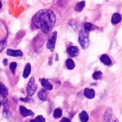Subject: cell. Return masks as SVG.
I'll return each instance as SVG.
<instances>
[{
  "mask_svg": "<svg viewBox=\"0 0 122 122\" xmlns=\"http://www.w3.org/2000/svg\"><path fill=\"white\" fill-rule=\"evenodd\" d=\"M112 122H119V121L118 120V118H113V120H112Z\"/></svg>",
  "mask_w": 122,
  "mask_h": 122,
  "instance_id": "f1b7e54d",
  "label": "cell"
},
{
  "mask_svg": "<svg viewBox=\"0 0 122 122\" xmlns=\"http://www.w3.org/2000/svg\"><path fill=\"white\" fill-rule=\"evenodd\" d=\"M3 65L7 66L8 65V59H4L3 60Z\"/></svg>",
  "mask_w": 122,
  "mask_h": 122,
  "instance_id": "83f0119b",
  "label": "cell"
},
{
  "mask_svg": "<svg viewBox=\"0 0 122 122\" xmlns=\"http://www.w3.org/2000/svg\"><path fill=\"white\" fill-rule=\"evenodd\" d=\"M57 39V31L52 32V33H51V35L48 38V41H47V43H46V48H48L51 52H54L55 50Z\"/></svg>",
  "mask_w": 122,
  "mask_h": 122,
  "instance_id": "277c9868",
  "label": "cell"
},
{
  "mask_svg": "<svg viewBox=\"0 0 122 122\" xmlns=\"http://www.w3.org/2000/svg\"><path fill=\"white\" fill-rule=\"evenodd\" d=\"M56 21L57 17L54 11L46 8L37 11L31 20L32 26L44 34H48L52 31Z\"/></svg>",
  "mask_w": 122,
  "mask_h": 122,
  "instance_id": "6da1fadb",
  "label": "cell"
},
{
  "mask_svg": "<svg viewBox=\"0 0 122 122\" xmlns=\"http://www.w3.org/2000/svg\"><path fill=\"white\" fill-rule=\"evenodd\" d=\"M79 120L81 122H87L89 120V115L86 111L83 110L81 112V113L79 114Z\"/></svg>",
  "mask_w": 122,
  "mask_h": 122,
  "instance_id": "ffe728a7",
  "label": "cell"
},
{
  "mask_svg": "<svg viewBox=\"0 0 122 122\" xmlns=\"http://www.w3.org/2000/svg\"><path fill=\"white\" fill-rule=\"evenodd\" d=\"M0 95H1L2 99H3V98H7V97L8 96V88L2 82L0 83Z\"/></svg>",
  "mask_w": 122,
  "mask_h": 122,
  "instance_id": "9a60e30c",
  "label": "cell"
},
{
  "mask_svg": "<svg viewBox=\"0 0 122 122\" xmlns=\"http://www.w3.org/2000/svg\"><path fill=\"white\" fill-rule=\"evenodd\" d=\"M83 28H84V30H87L89 32L93 31V30L98 29V27L96 26V25L93 24V23H89V22L84 23V25H83Z\"/></svg>",
  "mask_w": 122,
  "mask_h": 122,
  "instance_id": "ac0fdd59",
  "label": "cell"
},
{
  "mask_svg": "<svg viewBox=\"0 0 122 122\" xmlns=\"http://www.w3.org/2000/svg\"><path fill=\"white\" fill-rule=\"evenodd\" d=\"M112 117V109L110 107L107 108L103 115V122H111Z\"/></svg>",
  "mask_w": 122,
  "mask_h": 122,
  "instance_id": "5bb4252c",
  "label": "cell"
},
{
  "mask_svg": "<svg viewBox=\"0 0 122 122\" xmlns=\"http://www.w3.org/2000/svg\"><path fill=\"white\" fill-rule=\"evenodd\" d=\"M83 93H84V96L87 99H89V100L93 99V98H94L95 96H96L95 91L93 90V89L88 88V87H86L85 89H84Z\"/></svg>",
  "mask_w": 122,
  "mask_h": 122,
  "instance_id": "30bf717a",
  "label": "cell"
},
{
  "mask_svg": "<svg viewBox=\"0 0 122 122\" xmlns=\"http://www.w3.org/2000/svg\"><path fill=\"white\" fill-rule=\"evenodd\" d=\"M48 90L45 88L41 89L38 92V97L41 102H46L48 100Z\"/></svg>",
  "mask_w": 122,
  "mask_h": 122,
  "instance_id": "4fadbf2b",
  "label": "cell"
},
{
  "mask_svg": "<svg viewBox=\"0 0 122 122\" xmlns=\"http://www.w3.org/2000/svg\"><path fill=\"white\" fill-rule=\"evenodd\" d=\"M37 89H38V87H37L35 83V78L32 77L29 80V81H28V84L26 87L27 99H32V97L36 93Z\"/></svg>",
  "mask_w": 122,
  "mask_h": 122,
  "instance_id": "3957f363",
  "label": "cell"
},
{
  "mask_svg": "<svg viewBox=\"0 0 122 122\" xmlns=\"http://www.w3.org/2000/svg\"><path fill=\"white\" fill-rule=\"evenodd\" d=\"M66 52L68 55L70 56V57H76L80 54V50L78 46L76 45H70L67 47Z\"/></svg>",
  "mask_w": 122,
  "mask_h": 122,
  "instance_id": "8992f818",
  "label": "cell"
},
{
  "mask_svg": "<svg viewBox=\"0 0 122 122\" xmlns=\"http://www.w3.org/2000/svg\"><path fill=\"white\" fill-rule=\"evenodd\" d=\"M17 66V63L16 62H11L10 64H9V69H10V71L11 72V73L13 75H15Z\"/></svg>",
  "mask_w": 122,
  "mask_h": 122,
  "instance_id": "cb8c5ba5",
  "label": "cell"
},
{
  "mask_svg": "<svg viewBox=\"0 0 122 122\" xmlns=\"http://www.w3.org/2000/svg\"><path fill=\"white\" fill-rule=\"evenodd\" d=\"M85 5H86V2H85V1H84V0L77 2L74 7V11L78 12V13L81 12L84 10V7H85Z\"/></svg>",
  "mask_w": 122,
  "mask_h": 122,
  "instance_id": "2e32d148",
  "label": "cell"
},
{
  "mask_svg": "<svg viewBox=\"0 0 122 122\" xmlns=\"http://www.w3.org/2000/svg\"><path fill=\"white\" fill-rule=\"evenodd\" d=\"M66 67L69 70H72L76 67V63H75L74 60L72 58H68L66 60Z\"/></svg>",
  "mask_w": 122,
  "mask_h": 122,
  "instance_id": "d6986e66",
  "label": "cell"
},
{
  "mask_svg": "<svg viewBox=\"0 0 122 122\" xmlns=\"http://www.w3.org/2000/svg\"><path fill=\"white\" fill-rule=\"evenodd\" d=\"M122 20V16L120 13H118V12H115L114 13L113 15H112V17H111V23L112 25H117L119 23H121Z\"/></svg>",
  "mask_w": 122,
  "mask_h": 122,
  "instance_id": "8fae6325",
  "label": "cell"
},
{
  "mask_svg": "<svg viewBox=\"0 0 122 122\" xmlns=\"http://www.w3.org/2000/svg\"><path fill=\"white\" fill-rule=\"evenodd\" d=\"M0 44H1V51H2V50L5 48L7 45V41H6V40H2Z\"/></svg>",
  "mask_w": 122,
  "mask_h": 122,
  "instance_id": "d4e9b609",
  "label": "cell"
},
{
  "mask_svg": "<svg viewBox=\"0 0 122 122\" xmlns=\"http://www.w3.org/2000/svg\"><path fill=\"white\" fill-rule=\"evenodd\" d=\"M100 60L102 64L107 66H111L112 65V61L108 54H102L100 57Z\"/></svg>",
  "mask_w": 122,
  "mask_h": 122,
  "instance_id": "7c38bea8",
  "label": "cell"
},
{
  "mask_svg": "<svg viewBox=\"0 0 122 122\" xmlns=\"http://www.w3.org/2000/svg\"><path fill=\"white\" fill-rule=\"evenodd\" d=\"M60 122H72L71 121H70V119H69L68 118H62V119H61L60 121Z\"/></svg>",
  "mask_w": 122,
  "mask_h": 122,
  "instance_id": "4316f807",
  "label": "cell"
},
{
  "mask_svg": "<svg viewBox=\"0 0 122 122\" xmlns=\"http://www.w3.org/2000/svg\"><path fill=\"white\" fill-rule=\"evenodd\" d=\"M102 77V72L101 71H95L92 74V78L93 80H100Z\"/></svg>",
  "mask_w": 122,
  "mask_h": 122,
  "instance_id": "7402d4cb",
  "label": "cell"
},
{
  "mask_svg": "<svg viewBox=\"0 0 122 122\" xmlns=\"http://www.w3.org/2000/svg\"><path fill=\"white\" fill-rule=\"evenodd\" d=\"M39 81H40L41 86L43 88L48 90V91L53 90L54 87L52 85V84L49 81V80L48 78H41V79H39Z\"/></svg>",
  "mask_w": 122,
  "mask_h": 122,
  "instance_id": "9c48e42d",
  "label": "cell"
},
{
  "mask_svg": "<svg viewBox=\"0 0 122 122\" xmlns=\"http://www.w3.org/2000/svg\"><path fill=\"white\" fill-rule=\"evenodd\" d=\"M62 115H63V111L60 108H57V109H54L53 112V117L55 119L60 118L61 117H62Z\"/></svg>",
  "mask_w": 122,
  "mask_h": 122,
  "instance_id": "44dd1931",
  "label": "cell"
},
{
  "mask_svg": "<svg viewBox=\"0 0 122 122\" xmlns=\"http://www.w3.org/2000/svg\"><path fill=\"white\" fill-rule=\"evenodd\" d=\"M6 54L9 57H20L23 56V52L21 50H14V49H7L6 50Z\"/></svg>",
  "mask_w": 122,
  "mask_h": 122,
  "instance_id": "ba28073f",
  "label": "cell"
},
{
  "mask_svg": "<svg viewBox=\"0 0 122 122\" xmlns=\"http://www.w3.org/2000/svg\"><path fill=\"white\" fill-rule=\"evenodd\" d=\"M20 101H23V102H32V99H27V98H20Z\"/></svg>",
  "mask_w": 122,
  "mask_h": 122,
  "instance_id": "484cf974",
  "label": "cell"
},
{
  "mask_svg": "<svg viewBox=\"0 0 122 122\" xmlns=\"http://www.w3.org/2000/svg\"><path fill=\"white\" fill-rule=\"evenodd\" d=\"M1 105L3 107V109H2L3 117L5 118L8 119L11 117V112H10V110H9L7 98H3V99L1 98Z\"/></svg>",
  "mask_w": 122,
  "mask_h": 122,
  "instance_id": "5b68a950",
  "label": "cell"
},
{
  "mask_svg": "<svg viewBox=\"0 0 122 122\" xmlns=\"http://www.w3.org/2000/svg\"><path fill=\"white\" fill-rule=\"evenodd\" d=\"M31 70H32L31 64L30 63H26L24 67V69H23V78L26 79L29 77L30 75L31 74Z\"/></svg>",
  "mask_w": 122,
  "mask_h": 122,
  "instance_id": "e0dca14e",
  "label": "cell"
},
{
  "mask_svg": "<svg viewBox=\"0 0 122 122\" xmlns=\"http://www.w3.org/2000/svg\"><path fill=\"white\" fill-rule=\"evenodd\" d=\"M19 112L23 118H26L28 116H34L35 115V113L32 110L26 109V108L23 106H20Z\"/></svg>",
  "mask_w": 122,
  "mask_h": 122,
  "instance_id": "52a82bcc",
  "label": "cell"
},
{
  "mask_svg": "<svg viewBox=\"0 0 122 122\" xmlns=\"http://www.w3.org/2000/svg\"><path fill=\"white\" fill-rule=\"evenodd\" d=\"M78 43L83 50L87 49L90 45V32L82 28L78 33Z\"/></svg>",
  "mask_w": 122,
  "mask_h": 122,
  "instance_id": "7a4b0ae2",
  "label": "cell"
},
{
  "mask_svg": "<svg viewBox=\"0 0 122 122\" xmlns=\"http://www.w3.org/2000/svg\"><path fill=\"white\" fill-rule=\"evenodd\" d=\"M30 122H46L45 118L41 115L36 116L34 119H31Z\"/></svg>",
  "mask_w": 122,
  "mask_h": 122,
  "instance_id": "603a6c76",
  "label": "cell"
}]
</instances>
